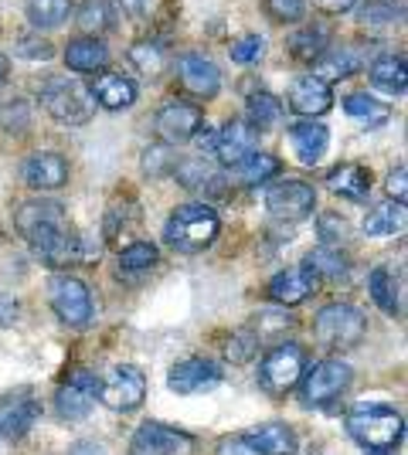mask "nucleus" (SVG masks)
Wrapping results in <instances>:
<instances>
[{
    "instance_id": "f257e3e1",
    "label": "nucleus",
    "mask_w": 408,
    "mask_h": 455,
    "mask_svg": "<svg viewBox=\"0 0 408 455\" xmlns=\"http://www.w3.org/2000/svg\"><path fill=\"white\" fill-rule=\"evenodd\" d=\"M14 225L28 238V245L35 248V255L44 259L48 266H65L68 259H76L78 238L65 225V208L59 201H28L14 214Z\"/></svg>"
},
{
    "instance_id": "f03ea898",
    "label": "nucleus",
    "mask_w": 408,
    "mask_h": 455,
    "mask_svg": "<svg viewBox=\"0 0 408 455\" xmlns=\"http://www.w3.org/2000/svg\"><path fill=\"white\" fill-rule=\"evenodd\" d=\"M348 432L361 449H368L374 455H388L402 445L405 421L391 404L371 401V404H357L348 415Z\"/></svg>"
},
{
    "instance_id": "7ed1b4c3",
    "label": "nucleus",
    "mask_w": 408,
    "mask_h": 455,
    "mask_svg": "<svg viewBox=\"0 0 408 455\" xmlns=\"http://www.w3.org/2000/svg\"><path fill=\"white\" fill-rule=\"evenodd\" d=\"M221 231V221L208 204H184L177 208L171 218H167V228H164V238L167 245L184 251V255H195V251H204L218 238Z\"/></svg>"
},
{
    "instance_id": "20e7f679",
    "label": "nucleus",
    "mask_w": 408,
    "mask_h": 455,
    "mask_svg": "<svg viewBox=\"0 0 408 455\" xmlns=\"http://www.w3.org/2000/svg\"><path fill=\"white\" fill-rule=\"evenodd\" d=\"M41 106L65 126H85L96 113V99L89 92V85H82L76 76L48 78L41 89Z\"/></svg>"
},
{
    "instance_id": "39448f33",
    "label": "nucleus",
    "mask_w": 408,
    "mask_h": 455,
    "mask_svg": "<svg viewBox=\"0 0 408 455\" xmlns=\"http://www.w3.org/2000/svg\"><path fill=\"white\" fill-rule=\"evenodd\" d=\"M364 330H368V320L357 306L350 303H331L324 306L313 320V333L316 340L324 343L327 350H350L364 340Z\"/></svg>"
},
{
    "instance_id": "423d86ee",
    "label": "nucleus",
    "mask_w": 408,
    "mask_h": 455,
    "mask_svg": "<svg viewBox=\"0 0 408 455\" xmlns=\"http://www.w3.org/2000/svg\"><path fill=\"white\" fill-rule=\"evenodd\" d=\"M350 384V367L344 361H320L310 371H303V384H300V401L307 408H327L337 401Z\"/></svg>"
},
{
    "instance_id": "0eeeda50",
    "label": "nucleus",
    "mask_w": 408,
    "mask_h": 455,
    "mask_svg": "<svg viewBox=\"0 0 408 455\" xmlns=\"http://www.w3.org/2000/svg\"><path fill=\"white\" fill-rule=\"evenodd\" d=\"M303 367H307V357L296 343H279L266 354V361L259 367V384L269 391V395H283L290 391L296 380L303 378Z\"/></svg>"
},
{
    "instance_id": "6e6552de",
    "label": "nucleus",
    "mask_w": 408,
    "mask_h": 455,
    "mask_svg": "<svg viewBox=\"0 0 408 455\" xmlns=\"http://www.w3.org/2000/svg\"><path fill=\"white\" fill-rule=\"evenodd\" d=\"M48 299H52V309L59 313V320L68 326H85L92 320V292L76 275H55L48 285Z\"/></svg>"
},
{
    "instance_id": "1a4fd4ad",
    "label": "nucleus",
    "mask_w": 408,
    "mask_h": 455,
    "mask_svg": "<svg viewBox=\"0 0 408 455\" xmlns=\"http://www.w3.org/2000/svg\"><path fill=\"white\" fill-rule=\"evenodd\" d=\"M99 398L106 401L113 411H136L143 398H147V378H143V371L133 367V363H119L109 371V378L102 380V387H99Z\"/></svg>"
},
{
    "instance_id": "9d476101",
    "label": "nucleus",
    "mask_w": 408,
    "mask_h": 455,
    "mask_svg": "<svg viewBox=\"0 0 408 455\" xmlns=\"http://www.w3.org/2000/svg\"><path fill=\"white\" fill-rule=\"evenodd\" d=\"M99 387H102V380L92 371L72 374L59 387V395H55V411H59V418H65V421H82V418L96 408Z\"/></svg>"
},
{
    "instance_id": "9b49d317",
    "label": "nucleus",
    "mask_w": 408,
    "mask_h": 455,
    "mask_svg": "<svg viewBox=\"0 0 408 455\" xmlns=\"http://www.w3.org/2000/svg\"><path fill=\"white\" fill-rule=\"evenodd\" d=\"M130 455H195V438L188 432L167 428L160 421H147L136 428Z\"/></svg>"
},
{
    "instance_id": "f8f14e48",
    "label": "nucleus",
    "mask_w": 408,
    "mask_h": 455,
    "mask_svg": "<svg viewBox=\"0 0 408 455\" xmlns=\"http://www.w3.org/2000/svg\"><path fill=\"white\" fill-rule=\"evenodd\" d=\"M266 208L283 218V221H303L310 218L316 208V190L303 180H283V184H272L266 194Z\"/></svg>"
},
{
    "instance_id": "ddd939ff",
    "label": "nucleus",
    "mask_w": 408,
    "mask_h": 455,
    "mask_svg": "<svg viewBox=\"0 0 408 455\" xmlns=\"http://www.w3.org/2000/svg\"><path fill=\"white\" fill-rule=\"evenodd\" d=\"M218 380H221V367L218 363L204 361V357H188V361L171 367L167 387L174 395H204V391L218 387Z\"/></svg>"
},
{
    "instance_id": "4468645a",
    "label": "nucleus",
    "mask_w": 408,
    "mask_h": 455,
    "mask_svg": "<svg viewBox=\"0 0 408 455\" xmlns=\"http://www.w3.org/2000/svg\"><path fill=\"white\" fill-rule=\"evenodd\" d=\"M214 153L225 167H238L245 164L252 153H259V133L245 119H232L218 130V140H214Z\"/></svg>"
},
{
    "instance_id": "2eb2a0df",
    "label": "nucleus",
    "mask_w": 408,
    "mask_h": 455,
    "mask_svg": "<svg viewBox=\"0 0 408 455\" xmlns=\"http://www.w3.org/2000/svg\"><path fill=\"white\" fill-rule=\"evenodd\" d=\"M204 116L197 106H188V102H167L160 113H156V133L164 143H188L191 136L201 130Z\"/></svg>"
},
{
    "instance_id": "dca6fc26",
    "label": "nucleus",
    "mask_w": 408,
    "mask_h": 455,
    "mask_svg": "<svg viewBox=\"0 0 408 455\" xmlns=\"http://www.w3.org/2000/svg\"><path fill=\"white\" fill-rule=\"evenodd\" d=\"M177 72H180V85L191 95H197V99H214L218 89H221V72H218V65H214L212 58L197 55V52L180 58Z\"/></svg>"
},
{
    "instance_id": "f3484780",
    "label": "nucleus",
    "mask_w": 408,
    "mask_h": 455,
    "mask_svg": "<svg viewBox=\"0 0 408 455\" xmlns=\"http://www.w3.org/2000/svg\"><path fill=\"white\" fill-rule=\"evenodd\" d=\"M286 102H290V109L296 116H303V119H313V116H324L327 109H331L333 95H331V85H324L320 78L300 76L290 85V95H286Z\"/></svg>"
},
{
    "instance_id": "a211bd4d",
    "label": "nucleus",
    "mask_w": 408,
    "mask_h": 455,
    "mask_svg": "<svg viewBox=\"0 0 408 455\" xmlns=\"http://www.w3.org/2000/svg\"><path fill=\"white\" fill-rule=\"evenodd\" d=\"M24 184L35 190H59L68 184V164L61 153H31L24 160Z\"/></svg>"
},
{
    "instance_id": "6ab92c4d",
    "label": "nucleus",
    "mask_w": 408,
    "mask_h": 455,
    "mask_svg": "<svg viewBox=\"0 0 408 455\" xmlns=\"http://www.w3.org/2000/svg\"><path fill=\"white\" fill-rule=\"evenodd\" d=\"M38 401L28 391L0 398V438H20L35 421H38Z\"/></svg>"
},
{
    "instance_id": "aec40b11",
    "label": "nucleus",
    "mask_w": 408,
    "mask_h": 455,
    "mask_svg": "<svg viewBox=\"0 0 408 455\" xmlns=\"http://www.w3.org/2000/svg\"><path fill=\"white\" fill-rule=\"evenodd\" d=\"M313 289H316V275H313L307 266H296V268L279 272V275H272L269 299L279 306H300Z\"/></svg>"
},
{
    "instance_id": "412c9836",
    "label": "nucleus",
    "mask_w": 408,
    "mask_h": 455,
    "mask_svg": "<svg viewBox=\"0 0 408 455\" xmlns=\"http://www.w3.org/2000/svg\"><path fill=\"white\" fill-rule=\"evenodd\" d=\"M290 147L296 153V160L303 164V167H313V164H320V156L327 153L331 147V133H327V126H320V123H292L290 126Z\"/></svg>"
},
{
    "instance_id": "4be33fe9",
    "label": "nucleus",
    "mask_w": 408,
    "mask_h": 455,
    "mask_svg": "<svg viewBox=\"0 0 408 455\" xmlns=\"http://www.w3.org/2000/svg\"><path fill=\"white\" fill-rule=\"evenodd\" d=\"M174 177L177 184L188 190H212L218 197L225 194V177L214 171L204 156H188V160L174 164Z\"/></svg>"
},
{
    "instance_id": "5701e85b",
    "label": "nucleus",
    "mask_w": 408,
    "mask_h": 455,
    "mask_svg": "<svg viewBox=\"0 0 408 455\" xmlns=\"http://www.w3.org/2000/svg\"><path fill=\"white\" fill-rule=\"evenodd\" d=\"M242 442H245L255 455H292L296 452V432H292L290 425H279V421L259 425V428H252Z\"/></svg>"
},
{
    "instance_id": "b1692460",
    "label": "nucleus",
    "mask_w": 408,
    "mask_h": 455,
    "mask_svg": "<svg viewBox=\"0 0 408 455\" xmlns=\"http://www.w3.org/2000/svg\"><path fill=\"white\" fill-rule=\"evenodd\" d=\"M89 92H92V99H96L102 109H113V113L130 109V106L136 102V85L126 76H119V72H106V76H99L96 85H92Z\"/></svg>"
},
{
    "instance_id": "393cba45",
    "label": "nucleus",
    "mask_w": 408,
    "mask_h": 455,
    "mask_svg": "<svg viewBox=\"0 0 408 455\" xmlns=\"http://www.w3.org/2000/svg\"><path fill=\"white\" fill-rule=\"evenodd\" d=\"M109 61V48L99 38H76L65 44V65L72 72H99Z\"/></svg>"
},
{
    "instance_id": "a878e982",
    "label": "nucleus",
    "mask_w": 408,
    "mask_h": 455,
    "mask_svg": "<svg viewBox=\"0 0 408 455\" xmlns=\"http://www.w3.org/2000/svg\"><path fill=\"white\" fill-rule=\"evenodd\" d=\"M357 68H361V58L354 55L350 48H331V52H324L320 58H313V78H320L324 85L350 78Z\"/></svg>"
},
{
    "instance_id": "bb28decb",
    "label": "nucleus",
    "mask_w": 408,
    "mask_h": 455,
    "mask_svg": "<svg viewBox=\"0 0 408 455\" xmlns=\"http://www.w3.org/2000/svg\"><path fill=\"white\" fill-rule=\"evenodd\" d=\"M344 109L354 123H361V126H368V130H381L385 123L391 119V106L388 102H381V99H374L368 92H350L344 99Z\"/></svg>"
},
{
    "instance_id": "cd10ccee",
    "label": "nucleus",
    "mask_w": 408,
    "mask_h": 455,
    "mask_svg": "<svg viewBox=\"0 0 408 455\" xmlns=\"http://www.w3.org/2000/svg\"><path fill=\"white\" fill-rule=\"evenodd\" d=\"M327 188L340 197H350V201H361L371 194V171L361 167V164H340L337 171H331L327 177Z\"/></svg>"
},
{
    "instance_id": "c85d7f7f",
    "label": "nucleus",
    "mask_w": 408,
    "mask_h": 455,
    "mask_svg": "<svg viewBox=\"0 0 408 455\" xmlns=\"http://www.w3.org/2000/svg\"><path fill=\"white\" fill-rule=\"evenodd\" d=\"M405 221H408L405 204L385 201V204H378V208L364 218V235H371V238H395V235L405 231Z\"/></svg>"
},
{
    "instance_id": "c756f323",
    "label": "nucleus",
    "mask_w": 408,
    "mask_h": 455,
    "mask_svg": "<svg viewBox=\"0 0 408 455\" xmlns=\"http://www.w3.org/2000/svg\"><path fill=\"white\" fill-rule=\"evenodd\" d=\"M76 24L85 38H99V35L113 31V24H116L113 4H109V0H85V4L78 7Z\"/></svg>"
},
{
    "instance_id": "7c9ffc66",
    "label": "nucleus",
    "mask_w": 408,
    "mask_h": 455,
    "mask_svg": "<svg viewBox=\"0 0 408 455\" xmlns=\"http://www.w3.org/2000/svg\"><path fill=\"white\" fill-rule=\"evenodd\" d=\"M371 82L388 95H402L408 85V68L402 55H385L371 65Z\"/></svg>"
},
{
    "instance_id": "2f4dec72",
    "label": "nucleus",
    "mask_w": 408,
    "mask_h": 455,
    "mask_svg": "<svg viewBox=\"0 0 408 455\" xmlns=\"http://www.w3.org/2000/svg\"><path fill=\"white\" fill-rule=\"evenodd\" d=\"M303 266L310 268L313 275L320 279H340V275H348V255L340 251L337 245H320V248H313L310 255H307V262Z\"/></svg>"
},
{
    "instance_id": "473e14b6",
    "label": "nucleus",
    "mask_w": 408,
    "mask_h": 455,
    "mask_svg": "<svg viewBox=\"0 0 408 455\" xmlns=\"http://www.w3.org/2000/svg\"><path fill=\"white\" fill-rule=\"evenodd\" d=\"M72 14V0H28V20L35 28L44 31H55L61 28Z\"/></svg>"
},
{
    "instance_id": "72a5a7b5",
    "label": "nucleus",
    "mask_w": 408,
    "mask_h": 455,
    "mask_svg": "<svg viewBox=\"0 0 408 455\" xmlns=\"http://www.w3.org/2000/svg\"><path fill=\"white\" fill-rule=\"evenodd\" d=\"M279 116H283V102L269 92H255L249 99V109H245V123L252 126L255 133H266L269 126L279 123Z\"/></svg>"
},
{
    "instance_id": "f704fd0d",
    "label": "nucleus",
    "mask_w": 408,
    "mask_h": 455,
    "mask_svg": "<svg viewBox=\"0 0 408 455\" xmlns=\"http://www.w3.org/2000/svg\"><path fill=\"white\" fill-rule=\"evenodd\" d=\"M130 65H133L140 76H160L167 68V52L156 44V41H136L130 48Z\"/></svg>"
},
{
    "instance_id": "c9c22d12",
    "label": "nucleus",
    "mask_w": 408,
    "mask_h": 455,
    "mask_svg": "<svg viewBox=\"0 0 408 455\" xmlns=\"http://www.w3.org/2000/svg\"><path fill=\"white\" fill-rule=\"evenodd\" d=\"M368 289H371V299L381 306L385 313H398V296H395V275H391L388 268H374L368 279Z\"/></svg>"
},
{
    "instance_id": "e433bc0d",
    "label": "nucleus",
    "mask_w": 408,
    "mask_h": 455,
    "mask_svg": "<svg viewBox=\"0 0 408 455\" xmlns=\"http://www.w3.org/2000/svg\"><path fill=\"white\" fill-rule=\"evenodd\" d=\"M156 262H160V251L150 242H133V245H126L119 251V266L126 268V272H147Z\"/></svg>"
},
{
    "instance_id": "4c0bfd02",
    "label": "nucleus",
    "mask_w": 408,
    "mask_h": 455,
    "mask_svg": "<svg viewBox=\"0 0 408 455\" xmlns=\"http://www.w3.org/2000/svg\"><path fill=\"white\" fill-rule=\"evenodd\" d=\"M242 167V180L245 184H266L272 180L276 173H279V160L269 156V153H252L245 164H238Z\"/></svg>"
},
{
    "instance_id": "58836bf2",
    "label": "nucleus",
    "mask_w": 408,
    "mask_h": 455,
    "mask_svg": "<svg viewBox=\"0 0 408 455\" xmlns=\"http://www.w3.org/2000/svg\"><path fill=\"white\" fill-rule=\"evenodd\" d=\"M402 7L398 4H391V0H368L361 11H357V20L361 24H395V20H402Z\"/></svg>"
},
{
    "instance_id": "ea45409f",
    "label": "nucleus",
    "mask_w": 408,
    "mask_h": 455,
    "mask_svg": "<svg viewBox=\"0 0 408 455\" xmlns=\"http://www.w3.org/2000/svg\"><path fill=\"white\" fill-rule=\"evenodd\" d=\"M225 354H228V361L232 363H249L259 354V337H255L252 330H238L232 333V340L225 347Z\"/></svg>"
},
{
    "instance_id": "a19ab883",
    "label": "nucleus",
    "mask_w": 408,
    "mask_h": 455,
    "mask_svg": "<svg viewBox=\"0 0 408 455\" xmlns=\"http://www.w3.org/2000/svg\"><path fill=\"white\" fill-rule=\"evenodd\" d=\"M292 55L296 58H320L324 55V48H327V35L324 31H313V28H307L303 35H296V38L290 41Z\"/></svg>"
},
{
    "instance_id": "79ce46f5",
    "label": "nucleus",
    "mask_w": 408,
    "mask_h": 455,
    "mask_svg": "<svg viewBox=\"0 0 408 455\" xmlns=\"http://www.w3.org/2000/svg\"><path fill=\"white\" fill-rule=\"evenodd\" d=\"M262 52H266V41L259 38V35H245V38L232 41V48H228L235 65H252V61L262 58Z\"/></svg>"
},
{
    "instance_id": "37998d69",
    "label": "nucleus",
    "mask_w": 408,
    "mask_h": 455,
    "mask_svg": "<svg viewBox=\"0 0 408 455\" xmlns=\"http://www.w3.org/2000/svg\"><path fill=\"white\" fill-rule=\"evenodd\" d=\"M266 11L279 24H296V20H303V14H307V4L303 0H266Z\"/></svg>"
},
{
    "instance_id": "c03bdc74",
    "label": "nucleus",
    "mask_w": 408,
    "mask_h": 455,
    "mask_svg": "<svg viewBox=\"0 0 408 455\" xmlns=\"http://www.w3.org/2000/svg\"><path fill=\"white\" fill-rule=\"evenodd\" d=\"M174 171V156L167 147H150V150L143 153V173H150V177H164V173Z\"/></svg>"
},
{
    "instance_id": "a18cd8bd",
    "label": "nucleus",
    "mask_w": 408,
    "mask_h": 455,
    "mask_svg": "<svg viewBox=\"0 0 408 455\" xmlns=\"http://www.w3.org/2000/svg\"><path fill=\"white\" fill-rule=\"evenodd\" d=\"M14 55L31 58V61H48V58H55V48L44 38H18L14 41Z\"/></svg>"
},
{
    "instance_id": "49530a36",
    "label": "nucleus",
    "mask_w": 408,
    "mask_h": 455,
    "mask_svg": "<svg viewBox=\"0 0 408 455\" xmlns=\"http://www.w3.org/2000/svg\"><path fill=\"white\" fill-rule=\"evenodd\" d=\"M316 228H320V238L327 242V245H337V242H344L348 238V221L340 218V214H320V221H316Z\"/></svg>"
},
{
    "instance_id": "de8ad7c7",
    "label": "nucleus",
    "mask_w": 408,
    "mask_h": 455,
    "mask_svg": "<svg viewBox=\"0 0 408 455\" xmlns=\"http://www.w3.org/2000/svg\"><path fill=\"white\" fill-rule=\"evenodd\" d=\"M292 320L286 316V313H259L255 316V337L262 340V337H269V333H283V330H290Z\"/></svg>"
},
{
    "instance_id": "09e8293b",
    "label": "nucleus",
    "mask_w": 408,
    "mask_h": 455,
    "mask_svg": "<svg viewBox=\"0 0 408 455\" xmlns=\"http://www.w3.org/2000/svg\"><path fill=\"white\" fill-rule=\"evenodd\" d=\"M388 197L391 201H398V204H405V194H408V171L405 167H398V171L388 173Z\"/></svg>"
},
{
    "instance_id": "8fccbe9b",
    "label": "nucleus",
    "mask_w": 408,
    "mask_h": 455,
    "mask_svg": "<svg viewBox=\"0 0 408 455\" xmlns=\"http://www.w3.org/2000/svg\"><path fill=\"white\" fill-rule=\"evenodd\" d=\"M354 4H357V0H313V7H316V11H324V14H331V18L348 14Z\"/></svg>"
},
{
    "instance_id": "3c124183",
    "label": "nucleus",
    "mask_w": 408,
    "mask_h": 455,
    "mask_svg": "<svg viewBox=\"0 0 408 455\" xmlns=\"http://www.w3.org/2000/svg\"><path fill=\"white\" fill-rule=\"evenodd\" d=\"M119 4H123V14H130V18H147L154 0H119Z\"/></svg>"
},
{
    "instance_id": "603ef678",
    "label": "nucleus",
    "mask_w": 408,
    "mask_h": 455,
    "mask_svg": "<svg viewBox=\"0 0 408 455\" xmlns=\"http://www.w3.org/2000/svg\"><path fill=\"white\" fill-rule=\"evenodd\" d=\"M18 303L14 299H4L0 296V326H11V323H18Z\"/></svg>"
},
{
    "instance_id": "864d4df0",
    "label": "nucleus",
    "mask_w": 408,
    "mask_h": 455,
    "mask_svg": "<svg viewBox=\"0 0 408 455\" xmlns=\"http://www.w3.org/2000/svg\"><path fill=\"white\" fill-rule=\"evenodd\" d=\"M68 455H109V452H106V445H102V442H76Z\"/></svg>"
},
{
    "instance_id": "5fc2aeb1",
    "label": "nucleus",
    "mask_w": 408,
    "mask_h": 455,
    "mask_svg": "<svg viewBox=\"0 0 408 455\" xmlns=\"http://www.w3.org/2000/svg\"><path fill=\"white\" fill-rule=\"evenodd\" d=\"M191 140H197V147H201V150H214V140H218V133H212V126H201Z\"/></svg>"
},
{
    "instance_id": "6e6d98bb",
    "label": "nucleus",
    "mask_w": 408,
    "mask_h": 455,
    "mask_svg": "<svg viewBox=\"0 0 408 455\" xmlns=\"http://www.w3.org/2000/svg\"><path fill=\"white\" fill-rule=\"evenodd\" d=\"M11 76V61H7V55H0V82Z\"/></svg>"
}]
</instances>
